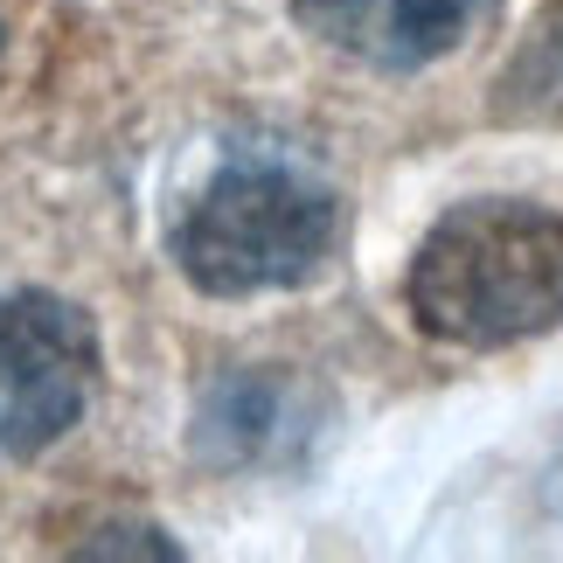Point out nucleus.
I'll return each mask as SVG.
<instances>
[{
  "mask_svg": "<svg viewBox=\"0 0 563 563\" xmlns=\"http://www.w3.org/2000/svg\"><path fill=\"white\" fill-rule=\"evenodd\" d=\"M410 320L445 349H515L563 320V209L522 195L452 202L404 278Z\"/></svg>",
  "mask_w": 563,
  "mask_h": 563,
  "instance_id": "nucleus-1",
  "label": "nucleus"
},
{
  "mask_svg": "<svg viewBox=\"0 0 563 563\" xmlns=\"http://www.w3.org/2000/svg\"><path fill=\"white\" fill-rule=\"evenodd\" d=\"M98 383L91 313L56 292H0V452H42L84 418Z\"/></svg>",
  "mask_w": 563,
  "mask_h": 563,
  "instance_id": "nucleus-3",
  "label": "nucleus"
},
{
  "mask_svg": "<svg viewBox=\"0 0 563 563\" xmlns=\"http://www.w3.org/2000/svg\"><path fill=\"white\" fill-rule=\"evenodd\" d=\"M0 35H8V29H0Z\"/></svg>",
  "mask_w": 563,
  "mask_h": 563,
  "instance_id": "nucleus-9",
  "label": "nucleus"
},
{
  "mask_svg": "<svg viewBox=\"0 0 563 563\" xmlns=\"http://www.w3.org/2000/svg\"><path fill=\"white\" fill-rule=\"evenodd\" d=\"M334 230V181L286 140H244L175 216V265L216 299L286 292L328 265Z\"/></svg>",
  "mask_w": 563,
  "mask_h": 563,
  "instance_id": "nucleus-2",
  "label": "nucleus"
},
{
  "mask_svg": "<svg viewBox=\"0 0 563 563\" xmlns=\"http://www.w3.org/2000/svg\"><path fill=\"white\" fill-rule=\"evenodd\" d=\"M292 14L376 70H424L460 49L487 0H292Z\"/></svg>",
  "mask_w": 563,
  "mask_h": 563,
  "instance_id": "nucleus-5",
  "label": "nucleus"
},
{
  "mask_svg": "<svg viewBox=\"0 0 563 563\" xmlns=\"http://www.w3.org/2000/svg\"><path fill=\"white\" fill-rule=\"evenodd\" d=\"M77 556H154V563H181V543H167L161 529L112 522V529H98L91 543H77Z\"/></svg>",
  "mask_w": 563,
  "mask_h": 563,
  "instance_id": "nucleus-7",
  "label": "nucleus"
},
{
  "mask_svg": "<svg viewBox=\"0 0 563 563\" xmlns=\"http://www.w3.org/2000/svg\"><path fill=\"white\" fill-rule=\"evenodd\" d=\"M328 383L299 369H223L202 383L188 418V452L216 473H307L334 439Z\"/></svg>",
  "mask_w": 563,
  "mask_h": 563,
  "instance_id": "nucleus-4",
  "label": "nucleus"
},
{
  "mask_svg": "<svg viewBox=\"0 0 563 563\" xmlns=\"http://www.w3.org/2000/svg\"><path fill=\"white\" fill-rule=\"evenodd\" d=\"M543 515H550V522H563V452H556V466L543 473Z\"/></svg>",
  "mask_w": 563,
  "mask_h": 563,
  "instance_id": "nucleus-8",
  "label": "nucleus"
},
{
  "mask_svg": "<svg viewBox=\"0 0 563 563\" xmlns=\"http://www.w3.org/2000/svg\"><path fill=\"white\" fill-rule=\"evenodd\" d=\"M508 104H522L536 119H563V8L529 35V49L508 70Z\"/></svg>",
  "mask_w": 563,
  "mask_h": 563,
  "instance_id": "nucleus-6",
  "label": "nucleus"
}]
</instances>
